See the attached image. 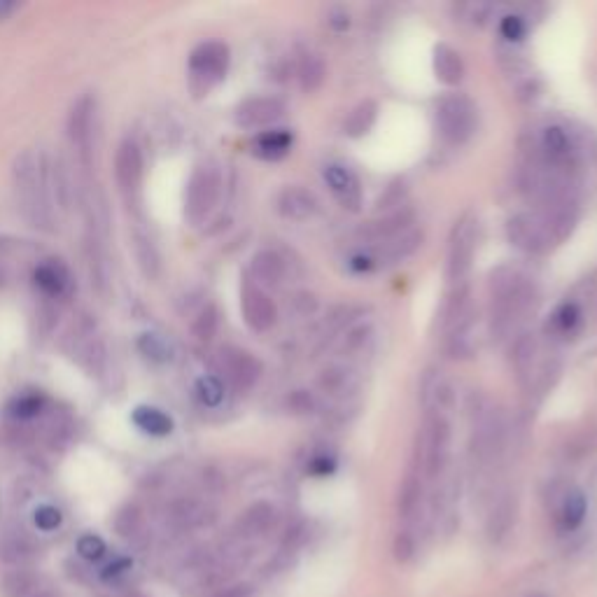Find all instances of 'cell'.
Returning <instances> with one entry per match:
<instances>
[{
	"label": "cell",
	"instance_id": "1",
	"mask_svg": "<svg viewBox=\"0 0 597 597\" xmlns=\"http://www.w3.org/2000/svg\"><path fill=\"white\" fill-rule=\"evenodd\" d=\"M12 185L19 210L33 227L52 231L54 210L49 206V164L40 152L24 150L12 164Z\"/></svg>",
	"mask_w": 597,
	"mask_h": 597
},
{
	"label": "cell",
	"instance_id": "2",
	"mask_svg": "<svg viewBox=\"0 0 597 597\" xmlns=\"http://www.w3.org/2000/svg\"><path fill=\"white\" fill-rule=\"evenodd\" d=\"M490 299H493V325L507 327L535 304L537 292L518 271L497 269L490 276Z\"/></svg>",
	"mask_w": 597,
	"mask_h": 597
},
{
	"label": "cell",
	"instance_id": "3",
	"mask_svg": "<svg viewBox=\"0 0 597 597\" xmlns=\"http://www.w3.org/2000/svg\"><path fill=\"white\" fill-rule=\"evenodd\" d=\"M222 194V173L215 161H203L194 168L185 192V215L192 224H199L213 213Z\"/></svg>",
	"mask_w": 597,
	"mask_h": 597
},
{
	"label": "cell",
	"instance_id": "4",
	"mask_svg": "<svg viewBox=\"0 0 597 597\" xmlns=\"http://www.w3.org/2000/svg\"><path fill=\"white\" fill-rule=\"evenodd\" d=\"M434 119L448 145H465L476 131V105L465 94H446L437 103Z\"/></svg>",
	"mask_w": 597,
	"mask_h": 597
},
{
	"label": "cell",
	"instance_id": "5",
	"mask_svg": "<svg viewBox=\"0 0 597 597\" xmlns=\"http://www.w3.org/2000/svg\"><path fill=\"white\" fill-rule=\"evenodd\" d=\"M229 70V47L224 42L208 40L189 54V87L194 96L208 94Z\"/></svg>",
	"mask_w": 597,
	"mask_h": 597
},
{
	"label": "cell",
	"instance_id": "6",
	"mask_svg": "<svg viewBox=\"0 0 597 597\" xmlns=\"http://www.w3.org/2000/svg\"><path fill=\"white\" fill-rule=\"evenodd\" d=\"M418 455L427 479H437L444 474L448 455H451V425L441 411L427 413L423 430H420Z\"/></svg>",
	"mask_w": 597,
	"mask_h": 597
},
{
	"label": "cell",
	"instance_id": "7",
	"mask_svg": "<svg viewBox=\"0 0 597 597\" xmlns=\"http://www.w3.org/2000/svg\"><path fill=\"white\" fill-rule=\"evenodd\" d=\"M476 234H479V222H476L474 215L460 217L458 224L453 227L446 257V280L451 287L469 283V273H472L476 255V238H479Z\"/></svg>",
	"mask_w": 597,
	"mask_h": 597
},
{
	"label": "cell",
	"instance_id": "8",
	"mask_svg": "<svg viewBox=\"0 0 597 597\" xmlns=\"http://www.w3.org/2000/svg\"><path fill=\"white\" fill-rule=\"evenodd\" d=\"M94 126H96V98L91 94H82L70 105L66 131L68 140L77 152V157L84 166L91 164V152H94Z\"/></svg>",
	"mask_w": 597,
	"mask_h": 597
},
{
	"label": "cell",
	"instance_id": "9",
	"mask_svg": "<svg viewBox=\"0 0 597 597\" xmlns=\"http://www.w3.org/2000/svg\"><path fill=\"white\" fill-rule=\"evenodd\" d=\"M143 173H145V164H143V152L136 140L126 138L119 143L117 152H115V180L117 187L126 203H133L136 206L140 199V189H143Z\"/></svg>",
	"mask_w": 597,
	"mask_h": 597
},
{
	"label": "cell",
	"instance_id": "10",
	"mask_svg": "<svg viewBox=\"0 0 597 597\" xmlns=\"http://www.w3.org/2000/svg\"><path fill=\"white\" fill-rule=\"evenodd\" d=\"M507 238L514 248L523 250L525 255H544L551 250L553 238L546 231L539 215L518 213L507 220Z\"/></svg>",
	"mask_w": 597,
	"mask_h": 597
},
{
	"label": "cell",
	"instance_id": "11",
	"mask_svg": "<svg viewBox=\"0 0 597 597\" xmlns=\"http://www.w3.org/2000/svg\"><path fill=\"white\" fill-rule=\"evenodd\" d=\"M241 311L245 325L257 334L269 332L278 322V308L273 299L252 280H245L241 287Z\"/></svg>",
	"mask_w": 597,
	"mask_h": 597
},
{
	"label": "cell",
	"instance_id": "12",
	"mask_svg": "<svg viewBox=\"0 0 597 597\" xmlns=\"http://www.w3.org/2000/svg\"><path fill=\"white\" fill-rule=\"evenodd\" d=\"M220 364L224 376L231 383V388L238 392H248L255 388V383L262 376V362L257 360L255 355H250L248 350L241 348H222L220 353Z\"/></svg>",
	"mask_w": 597,
	"mask_h": 597
},
{
	"label": "cell",
	"instance_id": "13",
	"mask_svg": "<svg viewBox=\"0 0 597 597\" xmlns=\"http://www.w3.org/2000/svg\"><path fill=\"white\" fill-rule=\"evenodd\" d=\"M285 112V103L280 101L278 96H252L245 98L243 103H238L234 112L236 124L241 129L255 131V129H266L273 122H278Z\"/></svg>",
	"mask_w": 597,
	"mask_h": 597
},
{
	"label": "cell",
	"instance_id": "14",
	"mask_svg": "<svg viewBox=\"0 0 597 597\" xmlns=\"http://www.w3.org/2000/svg\"><path fill=\"white\" fill-rule=\"evenodd\" d=\"M322 178H325L329 192L334 194V199L339 201L343 208L350 210V213H357V210L362 208L360 178H357L348 166L327 164L325 171H322Z\"/></svg>",
	"mask_w": 597,
	"mask_h": 597
},
{
	"label": "cell",
	"instance_id": "15",
	"mask_svg": "<svg viewBox=\"0 0 597 597\" xmlns=\"http://www.w3.org/2000/svg\"><path fill=\"white\" fill-rule=\"evenodd\" d=\"M276 208L285 220L304 222V220H311V217L318 213V199H315V194L308 192V189L292 185V187H285L283 192L278 194Z\"/></svg>",
	"mask_w": 597,
	"mask_h": 597
},
{
	"label": "cell",
	"instance_id": "16",
	"mask_svg": "<svg viewBox=\"0 0 597 597\" xmlns=\"http://www.w3.org/2000/svg\"><path fill=\"white\" fill-rule=\"evenodd\" d=\"M276 521H278L276 509H273L269 502H257V504H252V507L245 511L241 518H238L236 537L243 539V542L264 537L266 532L273 530Z\"/></svg>",
	"mask_w": 597,
	"mask_h": 597
},
{
	"label": "cell",
	"instance_id": "17",
	"mask_svg": "<svg viewBox=\"0 0 597 597\" xmlns=\"http://www.w3.org/2000/svg\"><path fill=\"white\" fill-rule=\"evenodd\" d=\"M318 388L329 397L348 399L360 388V376H357L355 369L346 367V364H329L318 376Z\"/></svg>",
	"mask_w": 597,
	"mask_h": 597
},
{
	"label": "cell",
	"instance_id": "18",
	"mask_svg": "<svg viewBox=\"0 0 597 597\" xmlns=\"http://www.w3.org/2000/svg\"><path fill=\"white\" fill-rule=\"evenodd\" d=\"M285 259L276 250H259L250 262L252 283L259 287H276L285 280Z\"/></svg>",
	"mask_w": 597,
	"mask_h": 597
},
{
	"label": "cell",
	"instance_id": "19",
	"mask_svg": "<svg viewBox=\"0 0 597 597\" xmlns=\"http://www.w3.org/2000/svg\"><path fill=\"white\" fill-rule=\"evenodd\" d=\"M33 280L52 299L63 297L70 287V273L61 259H45V262H40L35 266Z\"/></svg>",
	"mask_w": 597,
	"mask_h": 597
},
{
	"label": "cell",
	"instance_id": "20",
	"mask_svg": "<svg viewBox=\"0 0 597 597\" xmlns=\"http://www.w3.org/2000/svg\"><path fill=\"white\" fill-rule=\"evenodd\" d=\"M432 66L437 80L444 82L446 87H455V84H460L462 77H465V61H462L458 49L446 45V42L434 47Z\"/></svg>",
	"mask_w": 597,
	"mask_h": 597
},
{
	"label": "cell",
	"instance_id": "21",
	"mask_svg": "<svg viewBox=\"0 0 597 597\" xmlns=\"http://www.w3.org/2000/svg\"><path fill=\"white\" fill-rule=\"evenodd\" d=\"M292 147V133L285 129H269L262 131L252 143V152L255 157L264 161H278L283 159Z\"/></svg>",
	"mask_w": 597,
	"mask_h": 597
},
{
	"label": "cell",
	"instance_id": "22",
	"mask_svg": "<svg viewBox=\"0 0 597 597\" xmlns=\"http://www.w3.org/2000/svg\"><path fill=\"white\" fill-rule=\"evenodd\" d=\"M131 420L140 432L150 434V437H168L173 432V418L157 406H138Z\"/></svg>",
	"mask_w": 597,
	"mask_h": 597
},
{
	"label": "cell",
	"instance_id": "23",
	"mask_svg": "<svg viewBox=\"0 0 597 597\" xmlns=\"http://www.w3.org/2000/svg\"><path fill=\"white\" fill-rule=\"evenodd\" d=\"M378 117V103L371 101V98H364L355 105L353 110L348 112L346 122H343V133L350 138H362L374 129Z\"/></svg>",
	"mask_w": 597,
	"mask_h": 597
},
{
	"label": "cell",
	"instance_id": "24",
	"mask_svg": "<svg viewBox=\"0 0 597 597\" xmlns=\"http://www.w3.org/2000/svg\"><path fill=\"white\" fill-rule=\"evenodd\" d=\"M168 521L178 530L199 528V525L208 521V509L196 500H178L168 509Z\"/></svg>",
	"mask_w": 597,
	"mask_h": 597
},
{
	"label": "cell",
	"instance_id": "25",
	"mask_svg": "<svg viewBox=\"0 0 597 597\" xmlns=\"http://www.w3.org/2000/svg\"><path fill=\"white\" fill-rule=\"evenodd\" d=\"M420 245H423V231L409 227L406 231H402V234L390 238V241L385 243L383 255L390 264H397V262H404V259H409Z\"/></svg>",
	"mask_w": 597,
	"mask_h": 597
},
{
	"label": "cell",
	"instance_id": "26",
	"mask_svg": "<svg viewBox=\"0 0 597 597\" xmlns=\"http://www.w3.org/2000/svg\"><path fill=\"white\" fill-rule=\"evenodd\" d=\"M133 250H136L140 271H143L147 278H157L161 269V259L152 238L143 234V231H136V234H133Z\"/></svg>",
	"mask_w": 597,
	"mask_h": 597
},
{
	"label": "cell",
	"instance_id": "27",
	"mask_svg": "<svg viewBox=\"0 0 597 597\" xmlns=\"http://www.w3.org/2000/svg\"><path fill=\"white\" fill-rule=\"evenodd\" d=\"M586 511H588L586 495L581 493V490H570V493L565 495L563 507H560V523H563L565 530L579 528V525L584 523Z\"/></svg>",
	"mask_w": 597,
	"mask_h": 597
},
{
	"label": "cell",
	"instance_id": "28",
	"mask_svg": "<svg viewBox=\"0 0 597 597\" xmlns=\"http://www.w3.org/2000/svg\"><path fill=\"white\" fill-rule=\"evenodd\" d=\"M325 75V61L318 54H304V59L299 63V80L304 91H318L322 82H325Z\"/></svg>",
	"mask_w": 597,
	"mask_h": 597
},
{
	"label": "cell",
	"instance_id": "29",
	"mask_svg": "<svg viewBox=\"0 0 597 597\" xmlns=\"http://www.w3.org/2000/svg\"><path fill=\"white\" fill-rule=\"evenodd\" d=\"M138 348H140V353H143L150 362L166 364V362L173 360L171 343H168L164 336H159V334H143L138 339Z\"/></svg>",
	"mask_w": 597,
	"mask_h": 597
},
{
	"label": "cell",
	"instance_id": "30",
	"mask_svg": "<svg viewBox=\"0 0 597 597\" xmlns=\"http://www.w3.org/2000/svg\"><path fill=\"white\" fill-rule=\"evenodd\" d=\"M420 504V476L409 474L399 490V516L411 518L418 511Z\"/></svg>",
	"mask_w": 597,
	"mask_h": 597
},
{
	"label": "cell",
	"instance_id": "31",
	"mask_svg": "<svg viewBox=\"0 0 597 597\" xmlns=\"http://www.w3.org/2000/svg\"><path fill=\"white\" fill-rule=\"evenodd\" d=\"M196 397L203 406H217L224 399V383L217 376H201L196 381Z\"/></svg>",
	"mask_w": 597,
	"mask_h": 597
},
{
	"label": "cell",
	"instance_id": "32",
	"mask_svg": "<svg viewBox=\"0 0 597 597\" xmlns=\"http://www.w3.org/2000/svg\"><path fill=\"white\" fill-rule=\"evenodd\" d=\"M579 322H581V308L577 304H563L556 311V315H553L551 325H553V329H556V334L567 336V334L577 332Z\"/></svg>",
	"mask_w": 597,
	"mask_h": 597
},
{
	"label": "cell",
	"instance_id": "33",
	"mask_svg": "<svg viewBox=\"0 0 597 597\" xmlns=\"http://www.w3.org/2000/svg\"><path fill=\"white\" fill-rule=\"evenodd\" d=\"M115 528L122 537L138 535V530L143 528V511L136 504H126L115 518Z\"/></svg>",
	"mask_w": 597,
	"mask_h": 597
},
{
	"label": "cell",
	"instance_id": "34",
	"mask_svg": "<svg viewBox=\"0 0 597 597\" xmlns=\"http://www.w3.org/2000/svg\"><path fill=\"white\" fill-rule=\"evenodd\" d=\"M42 406H45V397L35 395V392H28V395H21L14 399L10 406V413L17 420H31L42 411Z\"/></svg>",
	"mask_w": 597,
	"mask_h": 597
},
{
	"label": "cell",
	"instance_id": "35",
	"mask_svg": "<svg viewBox=\"0 0 597 597\" xmlns=\"http://www.w3.org/2000/svg\"><path fill=\"white\" fill-rule=\"evenodd\" d=\"M535 353H537V346H535V339H530V336H525L516 343L514 348V364H516V371H518V378L525 381V376H530L532 371V360H535Z\"/></svg>",
	"mask_w": 597,
	"mask_h": 597
},
{
	"label": "cell",
	"instance_id": "36",
	"mask_svg": "<svg viewBox=\"0 0 597 597\" xmlns=\"http://www.w3.org/2000/svg\"><path fill=\"white\" fill-rule=\"evenodd\" d=\"M374 339V332H371L369 325H360V327H353L350 332L346 334V339H343V355H360L367 350V346Z\"/></svg>",
	"mask_w": 597,
	"mask_h": 597
},
{
	"label": "cell",
	"instance_id": "37",
	"mask_svg": "<svg viewBox=\"0 0 597 597\" xmlns=\"http://www.w3.org/2000/svg\"><path fill=\"white\" fill-rule=\"evenodd\" d=\"M217 325H220V315H217V308L215 306H206L199 313V318L194 320L192 332H194L196 339L210 341L217 332Z\"/></svg>",
	"mask_w": 597,
	"mask_h": 597
},
{
	"label": "cell",
	"instance_id": "38",
	"mask_svg": "<svg viewBox=\"0 0 597 597\" xmlns=\"http://www.w3.org/2000/svg\"><path fill=\"white\" fill-rule=\"evenodd\" d=\"M77 553H80V556L87 558V560L103 558V553H105L103 539L94 537V535H84L80 542H77Z\"/></svg>",
	"mask_w": 597,
	"mask_h": 597
},
{
	"label": "cell",
	"instance_id": "39",
	"mask_svg": "<svg viewBox=\"0 0 597 597\" xmlns=\"http://www.w3.org/2000/svg\"><path fill=\"white\" fill-rule=\"evenodd\" d=\"M35 525H38L40 530H56L61 525V511L56 507H49V504H45V507H40L38 511H35Z\"/></svg>",
	"mask_w": 597,
	"mask_h": 597
},
{
	"label": "cell",
	"instance_id": "40",
	"mask_svg": "<svg viewBox=\"0 0 597 597\" xmlns=\"http://www.w3.org/2000/svg\"><path fill=\"white\" fill-rule=\"evenodd\" d=\"M500 33H502L504 40L518 42L525 35V21L521 17H516V14H509V17L502 19Z\"/></svg>",
	"mask_w": 597,
	"mask_h": 597
},
{
	"label": "cell",
	"instance_id": "41",
	"mask_svg": "<svg viewBox=\"0 0 597 597\" xmlns=\"http://www.w3.org/2000/svg\"><path fill=\"white\" fill-rule=\"evenodd\" d=\"M404 194H406V189H404L402 182H395V185H390L388 194L381 196V201H378V208H381V210H390V208H397L399 210V208H404L402 206Z\"/></svg>",
	"mask_w": 597,
	"mask_h": 597
},
{
	"label": "cell",
	"instance_id": "42",
	"mask_svg": "<svg viewBox=\"0 0 597 597\" xmlns=\"http://www.w3.org/2000/svg\"><path fill=\"white\" fill-rule=\"evenodd\" d=\"M292 409L297 411V413H311L313 409H315V402H313V397L308 395L306 390H297L292 395Z\"/></svg>",
	"mask_w": 597,
	"mask_h": 597
},
{
	"label": "cell",
	"instance_id": "43",
	"mask_svg": "<svg viewBox=\"0 0 597 597\" xmlns=\"http://www.w3.org/2000/svg\"><path fill=\"white\" fill-rule=\"evenodd\" d=\"M329 26H334V31H346L350 26V14L346 10H341V7H334L332 12H329Z\"/></svg>",
	"mask_w": 597,
	"mask_h": 597
},
{
	"label": "cell",
	"instance_id": "44",
	"mask_svg": "<svg viewBox=\"0 0 597 597\" xmlns=\"http://www.w3.org/2000/svg\"><path fill=\"white\" fill-rule=\"evenodd\" d=\"M334 467H336V462L332 458H327V455H320V458H315L311 462V472L313 474H320V476L332 474Z\"/></svg>",
	"mask_w": 597,
	"mask_h": 597
},
{
	"label": "cell",
	"instance_id": "45",
	"mask_svg": "<svg viewBox=\"0 0 597 597\" xmlns=\"http://www.w3.org/2000/svg\"><path fill=\"white\" fill-rule=\"evenodd\" d=\"M213 597H252V588L248 584H236V586L222 588V591L215 593Z\"/></svg>",
	"mask_w": 597,
	"mask_h": 597
},
{
	"label": "cell",
	"instance_id": "46",
	"mask_svg": "<svg viewBox=\"0 0 597 597\" xmlns=\"http://www.w3.org/2000/svg\"><path fill=\"white\" fill-rule=\"evenodd\" d=\"M395 551H397V558H399V560H406V558H409V556H411V551H413L411 537H409V535H399V537H397Z\"/></svg>",
	"mask_w": 597,
	"mask_h": 597
},
{
	"label": "cell",
	"instance_id": "47",
	"mask_svg": "<svg viewBox=\"0 0 597 597\" xmlns=\"http://www.w3.org/2000/svg\"><path fill=\"white\" fill-rule=\"evenodd\" d=\"M126 597H145V595L143 593H129Z\"/></svg>",
	"mask_w": 597,
	"mask_h": 597
},
{
	"label": "cell",
	"instance_id": "48",
	"mask_svg": "<svg viewBox=\"0 0 597 597\" xmlns=\"http://www.w3.org/2000/svg\"><path fill=\"white\" fill-rule=\"evenodd\" d=\"M530 597H546V595H542V593H537V595H530Z\"/></svg>",
	"mask_w": 597,
	"mask_h": 597
}]
</instances>
